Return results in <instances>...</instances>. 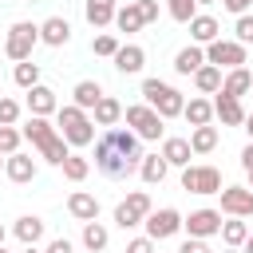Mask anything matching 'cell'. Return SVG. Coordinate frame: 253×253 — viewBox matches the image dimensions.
<instances>
[{
	"label": "cell",
	"mask_w": 253,
	"mask_h": 253,
	"mask_svg": "<svg viewBox=\"0 0 253 253\" xmlns=\"http://www.w3.org/2000/svg\"><path fill=\"white\" fill-rule=\"evenodd\" d=\"M28 111H32L36 119H47V115H55V111H59V103H55V91H51L47 83L32 87V91H28Z\"/></svg>",
	"instance_id": "cell-15"
},
{
	"label": "cell",
	"mask_w": 253,
	"mask_h": 253,
	"mask_svg": "<svg viewBox=\"0 0 253 253\" xmlns=\"http://www.w3.org/2000/svg\"><path fill=\"white\" fill-rule=\"evenodd\" d=\"M182 221H186V217H182L174 206H162V210H150V217H146L142 225H146V237H150V241H166V237H174V233L182 229Z\"/></svg>",
	"instance_id": "cell-10"
},
{
	"label": "cell",
	"mask_w": 253,
	"mask_h": 253,
	"mask_svg": "<svg viewBox=\"0 0 253 253\" xmlns=\"http://www.w3.org/2000/svg\"><path fill=\"white\" fill-rule=\"evenodd\" d=\"M142 99H146V107H154L162 119H178V115L186 111V95H182L178 87L162 83V79H142Z\"/></svg>",
	"instance_id": "cell-4"
},
{
	"label": "cell",
	"mask_w": 253,
	"mask_h": 253,
	"mask_svg": "<svg viewBox=\"0 0 253 253\" xmlns=\"http://www.w3.org/2000/svg\"><path fill=\"white\" fill-rule=\"evenodd\" d=\"M67 213H71L75 221H99V198L87 194V190H75V194L67 198Z\"/></svg>",
	"instance_id": "cell-13"
},
{
	"label": "cell",
	"mask_w": 253,
	"mask_h": 253,
	"mask_svg": "<svg viewBox=\"0 0 253 253\" xmlns=\"http://www.w3.org/2000/svg\"><path fill=\"white\" fill-rule=\"evenodd\" d=\"M4 166H8V158H4V154H0V170H4Z\"/></svg>",
	"instance_id": "cell-50"
},
{
	"label": "cell",
	"mask_w": 253,
	"mask_h": 253,
	"mask_svg": "<svg viewBox=\"0 0 253 253\" xmlns=\"http://www.w3.org/2000/svg\"><path fill=\"white\" fill-rule=\"evenodd\" d=\"M123 115H126V126H130L142 142H158V138L166 134V119H162L154 107H146V103H130Z\"/></svg>",
	"instance_id": "cell-5"
},
{
	"label": "cell",
	"mask_w": 253,
	"mask_h": 253,
	"mask_svg": "<svg viewBox=\"0 0 253 253\" xmlns=\"http://www.w3.org/2000/svg\"><path fill=\"white\" fill-rule=\"evenodd\" d=\"M221 253H241V249H221Z\"/></svg>",
	"instance_id": "cell-54"
},
{
	"label": "cell",
	"mask_w": 253,
	"mask_h": 253,
	"mask_svg": "<svg viewBox=\"0 0 253 253\" xmlns=\"http://www.w3.org/2000/svg\"><path fill=\"white\" fill-rule=\"evenodd\" d=\"M24 253H40V249H36V245H24Z\"/></svg>",
	"instance_id": "cell-49"
},
{
	"label": "cell",
	"mask_w": 253,
	"mask_h": 253,
	"mask_svg": "<svg viewBox=\"0 0 253 253\" xmlns=\"http://www.w3.org/2000/svg\"><path fill=\"white\" fill-rule=\"evenodd\" d=\"M241 253H253V233H249V241L241 245Z\"/></svg>",
	"instance_id": "cell-48"
},
{
	"label": "cell",
	"mask_w": 253,
	"mask_h": 253,
	"mask_svg": "<svg viewBox=\"0 0 253 253\" xmlns=\"http://www.w3.org/2000/svg\"><path fill=\"white\" fill-rule=\"evenodd\" d=\"M182 119H186L190 126H210V123H213V103H210V99H190L186 111H182Z\"/></svg>",
	"instance_id": "cell-30"
},
{
	"label": "cell",
	"mask_w": 253,
	"mask_h": 253,
	"mask_svg": "<svg viewBox=\"0 0 253 253\" xmlns=\"http://www.w3.org/2000/svg\"><path fill=\"white\" fill-rule=\"evenodd\" d=\"M0 245H4V225H0Z\"/></svg>",
	"instance_id": "cell-51"
},
{
	"label": "cell",
	"mask_w": 253,
	"mask_h": 253,
	"mask_svg": "<svg viewBox=\"0 0 253 253\" xmlns=\"http://www.w3.org/2000/svg\"><path fill=\"white\" fill-rule=\"evenodd\" d=\"M225 4V12H233V16H249V8H253V0H221Z\"/></svg>",
	"instance_id": "cell-44"
},
{
	"label": "cell",
	"mask_w": 253,
	"mask_h": 253,
	"mask_svg": "<svg viewBox=\"0 0 253 253\" xmlns=\"http://www.w3.org/2000/svg\"><path fill=\"white\" fill-rule=\"evenodd\" d=\"M249 91H253V71H249V67H233V71L221 79V91H217V95L241 99V95H249Z\"/></svg>",
	"instance_id": "cell-16"
},
{
	"label": "cell",
	"mask_w": 253,
	"mask_h": 253,
	"mask_svg": "<svg viewBox=\"0 0 253 253\" xmlns=\"http://www.w3.org/2000/svg\"><path fill=\"white\" fill-rule=\"evenodd\" d=\"M12 79H16V87H24V91L40 87V63H32V59L16 63V67H12Z\"/></svg>",
	"instance_id": "cell-33"
},
{
	"label": "cell",
	"mask_w": 253,
	"mask_h": 253,
	"mask_svg": "<svg viewBox=\"0 0 253 253\" xmlns=\"http://www.w3.org/2000/svg\"><path fill=\"white\" fill-rule=\"evenodd\" d=\"M43 253H75V245L67 241V237H55V241H47V249Z\"/></svg>",
	"instance_id": "cell-45"
},
{
	"label": "cell",
	"mask_w": 253,
	"mask_h": 253,
	"mask_svg": "<svg viewBox=\"0 0 253 253\" xmlns=\"http://www.w3.org/2000/svg\"><path fill=\"white\" fill-rule=\"evenodd\" d=\"M233 36H237V43H241V47H249V43H253V16H237Z\"/></svg>",
	"instance_id": "cell-40"
},
{
	"label": "cell",
	"mask_w": 253,
	"mask_h": 253,
	"mask_svg": "<svg viewBox=\"0 0 253 253\" xmlns=\"http://www.w3.org/2000/svg\"><path fill=\"white\" fill-rule=\"evenodd\" d=\"M4 174H8L16 186H28V182H36V162H32V154H8V166H4Z\"/></svg>",
	"instance_id": "cell-22"
},
{
	"label": "cell",
	"mask_w": 253,
	"mask_h": 253,
	"mask_svg": "<svg viewBox=\"0 0 253 253\" xmlns=\"http://www.w3.org/2000/svg\"><path fill=\"white\" fill-rule=\"evenodd\" d=\"M71 40V24L63 20V16H47L43 24H40V43H47V47H63Z\"/></svg>",
	"instance_id": "cell-14"
},
{
	"label": "cell",
	"mask_w": 253,
	"mask_h": 253,
	"mask_svg": "<svg viewBox=\"0 0 253 253\" xmlns=\"http://www.w3.org/2000/svg\"><path fill=\"white\" fill-rule=\"evenodd\" d=\"M142 162V138L130 126H107L95 142V170L111 182H123Z\"/></svg>",
	"instance_id": "cell-1"
},
{
	"label": "cell",
	"mask_w": 253,
	"mask_h": 253,
	"mask_svg": "<svg viewBox=\"0 0 253 253\" xmlns=\"http://www.w3.org/2000/svg\"><path fill=\"white\" fill-rule=\"evenodd\" d=\"M206 67V51L198 47V43H190V47H182L178 55H174V71L178 75H198Z\"/></svg>",
	"instance_id": "cell-23"
},
{
	"label": "cell",
	"mask_w": 253,
	"mask_h": 253,
	"mask_svg": "<svg viewBox=\"0 0 253 253\" xmlns=\"http://www.w3.org/2000/svg\"><path fill=\"white\" fill-rule=\"evenodd\" d=\"M20 123V103L0 95V126H16Z\"/></svg>",
	"instance_id": "cell-39"
},
{
	"label": "cell",
	"mask_w": 253,
	"mask_h": 253,
	"mask_svg": "<svg viewBox=\"0 0 253 253\" xmlns=\"http://www.w3.org/2000/svg\"><path fill=\"white\" fill-rule=\"evenodd\" d=\"M142 24H146V20H142V12H138V0H126V4L115 12V28H119V32H126V36H130V32H138Z\"/></svg>",
	"instance_id": "cell-28"
},
{
	"label": "cell",
	"mask_w": 253,
	"mask_h": 253,
	"mask_svg": "<svg viewBox=\"0 0 253 253\" xmlns=\"http://www.w3.org/2000/svg\"><path fill=\"white\" fill-rule=\"evenodd\" d=\"M166 170H170V162H166L162 154H142V162H138V178H142L146 186H158V182L166 178Z\"/></svg>",
	"instance_id": "cell-24"
},
{
	"label": "cell",
	"mask_w": 253,
	"mask_h": 253,
	"mask_svg": "<svg viewBox=\"0 0 253 253\" xmlns=\"http://www.w3.org/2000/svg\"><path fill=\"white\" fill-rule=\"evenodd\" d=\"M182 229L190 233V237H213V233H221V210H194L186 221H182Z\"/></svg>",
	"instance_id": "cell-11"
},
{
	"label": "cell",
	"mask_w": 253,
	"mask_h": 253,
	"mask_svg": "<svg viewBox=\"0 0 253 253\" xmlns=\"http://www.w3.org/2000/svg\"><path fill=\"white\" fill-rule=\"evenodd\" d=\"M190 36H194V43H198V47H202V43L210 47L213 40H221V24H217L213 16H202V12H198V16L190 20Z\"/></svg>",
	"instance_id": "cell-19"
},
{
	"label": "cell",
	"mask_w": 253,
	"mask_h": 253,
	"mask_svg": "<svg viewBox=\"0 0 253 253\" xmlns=\"http://www.w3.org/2000/svg\"><path fill=\"white\" fill-rule=\"evenodd\" d=\"M206 63L233 71V67H245V63H249V51H245L237 40H213V43L206 47Z\"/></svg>",
	"instance_id": "cell-9"
},
{
	"label": "cell",
	"mask_w": 253,
	"mask_h": 253,
	"mask_svg": "<svg viewBox=\"0 0 253 253\" xmlns=\"http://www.w3.org/2000/svg\"><path fill=\"white\" fill-rule=\"evenodd\" d=\"M241 166H245V174H249V170H253V142H249V146H245V150H241Z\"/></svg>",
	"instance_id": "cell-46"
},
{
	"label": "cell",
	"mask_w": 253,
	"mask_h": 253,
	"mask_svg": "<svg viewBox=\"0 0 253 253\" xmlns=\"http://www.w3.org/2000/svg\"><path fill=\"white\" fill-rule=\"evenodd\" d=\"M166 12H170V20L190 24V20L198 16V0H166Z\"/></svg>",
	"instance_id": "cell-35"
},
{
	"label": "cell",
	"mask_w": 253,
	"mask_h": 253,
	"mask_svg": "<svg viewBox=\"0 0 253 253\" xmlns=\"http://www.w3.org/2000/svg\"><path fill=\"white\" fill-rule=\"evenodd\" d=\"M213 115L221 119V126H245V107H241V99L217 95V99H213Z\"/></svg>",
	"instance_id": "cell-17"
},
{
	"label": "cell",
	"mask_w": 253,
	"mask_h": 253,
	"mask_svg": "<svg viewBox=\"0 0 253 253\" xmlns=\"http://www.w3.org/2000/svg\"><path fill=\"white\" fill-rule=\"evenodd\" d=\"M198 4H217V0H198Z\"/></svg>",
	"instance_id": "cell-53"
},
{
	"label": "cell",
	"mask_w": 253,
	"mask_h": 253,
	"mask_svg": "<svg viewBox=\"0 0 253 253\" xmlns=\"http://www.w3.org/2000/svg\"><path fill=\"white\" fill-rule=\"evenodd\" d=\"M221 213H229V217H253V190L249 186H225L221 190Z\"/></svg>",
	"instance_id": "cell-12"
},
{
	"label": "cell",
	"mask_w": 253,
	"mask_h": 253,
	"mask_svg": "<svg viewBox=\"0 0 253 253\" xmlns=\"http://www.w3.org/2000/svg\"><path fill=\"white\" fill-rule=\"evenodd\" d=\"M249 225H245V217H229V221H221V241H225V249H241L245 241H249Z\"/></svg>",
	"instance_id": "cell-27"
},
{
	"label": "cell",
	"mask_w": 253,
	"mask_h": 253,
	"mask_svg": "<svg viewBox=\"0 0 253 253\" xmlns=\"http://www.w3.org/2000/svg\"><path fill=\"white\" fill-rule=\"evenodd\" d=\"M190 150H194V154L217 150V126H194V130H190Z\"/></svg>",
	"instance_id": "cell-31"
},
{
	"label": "cell",
	"mask_w": 253,
	"mask_h": 253,
	"mask_svg": "<svg viewBox=\"0 0 253 253\" xmlns=\"http://www.w3.org/2000/svg\"><path fill=\"white\" fill-rule=\"evenodd\" d=\"M138 12H142L146 24H154L158 20V0H138Z\"/></svg>",
	"instance_id": "cell-42"
},
{
	"label": "cell",
	"mask_w": 253,
	"mask_h": 253,
	"mask_svg": "<svg viewBox=\"0 0 253 253\" xmlns=\"http://www.w3.org/2000/svg\"><path fill=\"white\" fill-rule=\"evenodd\" d=\"M182 190L186 194H221L225 186H221V170L217 166H186L182 170Z\"/></svg>",
	"instance_id": "cell-8"
},
{
	"label": "cell",
	"mask_w": 253,
	"mask_h": 253,
	"mask_svg": "<svg viewBox=\"0 0 253 253\" xmlns=\"http://www.w3.org/2000/svg\"><path fill=\"white\" fill-rule=\"evenodd\" d=\"M126 253H154V241L150 237H134V241H126Z\"/></svg>",
	"instance_id": "cell-43"
},
{
	"label": "cell",
	"mask_w": 253,
	"mask_h": 253,
	"mask_svg": "<svg viewBox=\"0 0 253 253\" xmlns=\"http://www.w3.org/2000/svg\"><path fill=\"white\" fill-rule=\"evenodd\" d=\"M24 138H28V142H32V146H36V150L51 162V166H63V162L71 158V150H67L63 134H59L47 119H36V115H32V119L24 123Z\"/></svg>",
	"instance_id": "cell-2"
},
{
	"label": "cell",
	"mask_w": 253,
	"mask_h": 253,
	"mask_svg": "<svg viewBox=\"0 0 253 253\" xmlns=\"http://www.w3.org/2000/svg\"><path fill=\"white\" fill-rule=\"evenodd\" d=\"M36 43H40V24H32V20H16V24L8 28L4 55H8V59H16V63H24V59H32Z\"/></svg>",
	"instance_id": "cell-6"
},
{
	"label": "cell",
	"mask_w": 253,
	"mask_h": 253,
	"mask_svg": "<svg viewBox=\"0 0 253 253\" xmlns=\"http://www.w3.org/2000/svg\"><path fill=\"white\" fill-rule=\"evenodd\" d=\"M115 12H119L115 0H83V16H87L91 28H107V24H115Z\"/></svg>",
	"instance_id": "cell-18"
},
{
	"label": "cell",
	"mask_w": 253,
	"mask_h": 253,
	"mask_svg": "<svg viewBox=\"0 0 253 253\" xmlns=\"http://www.w3.org/2000/svg\"><path fill=\"white\" fill-rule=\"evenodd\" d=\"M150 194L146 190H130L126 194V202H119L115 206V225L119 229H134V225H142L146 217H150Z\"/></svg>",
	"instance_id": "cell-7"
},
{
	"label": "cell",
	"mask_w": 253,
	"mask_h": 253,
	"mask_svg": "<svg viewBox=\"0 0 253 253\" xmlns=\"http://www.w3.org/2000/svg\"><path fill=\"white\" fill-rule=\"evenodd\" d=\"M12 233H16L24 245H36V241L43 237V217H36V213H24V217H16Z\"/></svg>",
	"instance_id": "cell-26"
},
{
	"label": "cell",
	"mask_w": 253,
	"mask_h": 253,
	"mask_svg": "<svg viewBox=\"0 0 253 253\" xmlns=\"http://www.w3.org/2000/svg\"><path fill=\"white\" fill-rule=\"evenodd\" d=\"M87 174H91V162H87L83 154H71V158L63 162V178H67V182H83Z\"/></svg>",
	"instance_id": "cell-36"
},
{
	"label": "cell",
	"mask_w": 253,
	"mask_h": 253,
	"mask_svg": "<svg viewBox=\"0 0 253 253\" xmlns=\"http://www.w3.org/2000/svg\"><path fill=\"white\" fill-rule=\"evenodd\" d=\"M158 154H162L170 166H182V170H186V166H190V158H194L190 138H174V134H170V138H162V150H158Z\"/></svg>",
	"instance_id": "cell-21"
},
{
	"label": "cell",
	"mask_w": 253,
	"mask_h": 253,
	"mask_svg": "<svg viewBox=\"0 0 253 253\" xmlns=\"http://www.w3.org/2000/svg\"><path fill=\"white\" fill-rule=\"evenodd\" d=\"M142 63H146V51H142L138 43H123V47L115 51V67H119L123 75H138Z\"/></svg>",
	"instance_id": "cell-20"
},
{
	"label": "cell",
	"mask_w": 253,
	"mask_h": 253,
	"mask_svg": "<svg viewBox=\"0 0 253 253\" xmlns=\"http://www.w3.org/2000/svg\"><path fill=\"white\" fill-rule=\"evenodd\" d=\"M119 47H123V43H119L111 32H103V36H95V40H91V51H95V55H107V59H115V51H119Z\"/></svg>",
	"instance_id": "cell-38"
},
{
	"label": "cell",
	"mask_w": 253,
	"mask_h": 253,
	"mask_svg": "<svg viewBox=\"0 0 253 253\" xmlns=\"http://www.w3.org/2000/svg\"><path fill=\"white\" fill-rule=\"evenodd\" d=\"M71 95H75V99H71V103H75V107H83V111H95V103H99V99H103V87H99V83H95V79H79V83H75V91H71Z\"/></svg>",
	"instance_id": "cell-29"
},
{
	"label": "cell",
	"mask_w": 253,
	"mask_h": 253,
	"mask_svg": "<svg viewBox=\"0 0 253 253\" xmlns=\"http://www.w3.org/2000/svg\"><path fill=\"white\" fill-rule=\"evenodd\" d=\"M107 241H111V233H107L103 221H83V245H87L91 253H103Z\"/></svg>",
	"instance_id": "cell-32"
},
{
	"label": "cell",
	"mask_w": 253,
	"mask_h": 253,
	"mask_svg": "<svg viewBox=\"0 0 253 253\" xmlns=\"http://www.w3.org/2000/svg\"><path fill=\"white\" fill-rule=\"evenodd\" d=\"M245 134H249V142H253V115H245Z\"/></svg>",
	"instance_id": "cell-47"
},
{
	"label": "cell",
	"mask_w": 253,
	"mask_h": 253,
	"mask_svg": "<svg viewBox=\"0 0 253 253\" xmlns=\"http://www.w3.org/2000/svg\"><path fill=\"white\" fill-rule=\"evenodd\" d=\"M194 83H198V91H202V95H217V91H221V67L206 63V67L194 75Z\"/></svg>",
	"instance_id": "cell-34"
},
{
	"label": "cell",
	"mask_w": 253,
	"mask_h": 253,
	"mask_svg": "<svg viewBox=\"0 0 253 253\" xmlns=\"http://www.w3.org/2000/svg\"><path fill=\"white\" fill-rule=\"evenodd\" d=\"M55 126H59V134H63L67 146H91L95 142V119L83 107H75V103H67V107L55 111Z\"/></svg>",
	"instance_id": "cell-3"
},
{
	"label": "cell",
	"mask_w": 253,
	"mask_h": 253,
	"mask_svg": "<svg viewBox=\"0 0 253 253\" xmlns=\"http://www.w3.org/2000/svg\"><path fill=\"white\" fill-rule=\"evenodd\" d=\"M0 253H8V249H4V245H0Z\"/></svg>",
	"instance_id": "cell-56"
},
{
	"label": "cell",
	"mask_w": 253,
	"mask_h": 253,
	"mask_svg": "<svg viewBox=\"0 0 253 253\" xmlns=\"http://www.w3.org/2000/svg\"><path fill=\"white\" fill-rule=\"evenodd\" d=\"M249 190H253V170H249Z\"/></svg>",
	"instance_id": "cell-52"
},
{
	"label": "cell",
	"mask_w": 253,
	"mask_h": 253,
	"mask_svg": "<svg viewBox=\"0 0 253 253\" xmlns=\"http://www.w3.org/2000/svg\"><path fill=\"white\" fill-rule=\"evenodd\" d=\"M20 142H24V130L0 126V154H4V158H8V154H20Z\"/></svg>",
	"instance_id": "cell-37"
},
{
	"label": "cell",
	"mask_w": 253,
	"mask_h": 253,
	"mask_svg": "<svg viewBox=\"0 0 253 253\" xmlns=\"http://www.w3.org/2000/svg\"><path fill=\"white\" fill-rule=\"evenodd\" d=\"M178 253H210V245H206L202 237H186V241L178 245Z\"/></svg>",
	"instance_id": "cell-41"
},
{
	"label": "cell",
	"mask_w": 253,
	"mask_h": 253,
	"mask_svg": "<svg viewBox=\"0 0 253 253\" xmlns=\"http://www.w3.org/2000/svg\"><path fill=\"white\" fill-rule=\"evenodd\" d=\"M91 119H95V126H115V123L123 119V103H119V99H111V95H103V99L95 103Z\"/></svg>",
	"instance_id": "cell-25"
},
{
	"label": "cell",
	"mask_w": 253,
	"mask_h": 253,
	"mask_svg": "<svg viewBox=\"0 0 253 253\" xmlns=\"http://www.w3.org/2000/svg\"><path fill=\"white\" fill-rule=\"evenodd\" d=\"M28 4H40V0H28Z\"/></svg>",
	"instance_id": "cell-55"
}]
</instances>
